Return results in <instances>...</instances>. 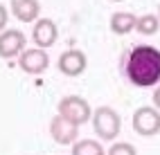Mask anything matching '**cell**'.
Masks as SVG:
<instances>
[{
  "instance_id": "cell-1",
  "label": "cell",
  "mask_w": 160,
  "mask_h": 155,
  "mask_svg": "<svg viewBox=\"0 0 160 155\" xmlns=\"http://www.w3.org/2000/svg\"><path fill=\"white\" fill-rule=\"evenodd\" d=\"M122 72L135 88H153L160 83V49L153 45H135L122 56Z\"/></svg>"
},
{
  "instance_id": "cell-2",
  "label": "cell",
  "mask_w": 160,
  "mask_h": 155,
  "mask_svg": "<svg viewBox=\"0 0 160 155\" xmlns=\"http://www.w3.org/2000/svg\"><path fill=\"white\" fill-rule=\"evenodd\" d=\"M92 128L97 133V137L104 142H113L117 135H120L122 128V119L117 115V110L111 106H99L92 110Z\"/></svg>"
},
{
  "instance_id": "cell-3",
  "label": "cell",
  "mask_w": 160,
  "mask_h": 155,
  "mask_svg": "<svg viewBox=\"0 0 160 155\" xmlns=\"http://www.w3.org/2000/svg\"><path fill=\"white\" fill-rule=\"evenodd\" d=\"M59 115L63 119H68L70 124H74V126H83L86 121H90L92 117V108H90V103L79 97V95H68V97H63L59 101Z\"/></svg>"
},
{
  "instance_id": "cell-4",
  "label": "cell",
  "mask_w": 160,
  "mask_h": 155,
  "mask_svg": "<svg viewBox=\"0 0 160 155\" xmlns=\"http://www.w3.org/2000/svg\"><path fill=\"white\" fill-rule=\"evenodd\" d=\"M133 130L142 137H153L160 133V110L153 106H140L133 112Z\"/></svg>"
},
{
  "instance_id": "cell-5",
  "label": "cell",
  "mask_w": 160,
  "mask_h": 155,
  "mask_svg": "<svg viewBox=\"0 0 160 155\" xmlns=\"http://www.w3.org/2000/svg\"><path fill=\"white\" fill-rule=\"evenodd\" d=\"M18 68L27 74H43L50 68V56L41 47H29L18 54Z\"/></svg>"
},
{
  "instance_id": "cell-6",
  "label": "cell",
  "mask_w": 160,
  "mask_h": 155,
  "mask_svg": "<svg viewBox=\"0 0 160 155\" xmlns=\"http://www.w3.org/2000/svg\"><path fill=\"white\" fill-rule=\"evenodd\" d=\"M57 68H59L61 74H66V77H79V74H83V72H86L88 59H86V54H83L81 49L72 47V49H66V52L59 56Z\"/></svg>"
},
{
  "instance_id": "cell-7",
  "label": "cell",
  "mask_w": 160,
  "mask_h": 155,
  "mask_svg": "<svg viewBox=\"0 0 160 155\" xmlns=\"http://www.w3.org/2000/svg\"><path fill=\"white\" fill-rule=\"evenodd\" d=\"M27 49V38L20 29H2L0 32V59H14Z\"/></svg>"
},
{
  "instance_id": "cell-8",
  "label": "cell",
  "mask_w": 160,
  "mask_h": 155,
  "mask_svg": "<svg viewBox=\"0 0 160 155\" xmlns=\"http://www.w3.org/2000/svg\"><path fill=\"white\" fill-rule=\"evenodd\" d=\"M59 38V29L57 23L50 18H36L34 20V27H32V40L36 43V47L41 49H48L57 43Z\"/></svg>"
},
{
  "instance_id": "cell-9",
  "label": "cell",
  "mask_w": 160,
  "mask_h": 155,
  "mask_svg": "<svg viewBox=\"0 0 160 155\" xmlns=\"http://www.w3.org/2000/svg\"><path fill=\"white\" fill-rule=\"evenodd\" d=\"M50 137L57 144H63V146H66V144H74L77 137H79V126L70 124L61 115H54L50 119Z\"/></svg>"
},
{
  "instance_id": "cell-10",
  "label": "cell",
  "mask_w": 160,
  "mask_h": 155,
  "mask_svg": "<svg viewBox=\"0 0 160 155\" xmlns=\"http://www.w3.org/2000/svg\"><path fill=\"white\" fill-rule=\"evenodd\" d=\"M12 14L20 23H34L41 14V2L38 0H12Z\"/></svg>"
},
{
  "instance_id": "cell-11",
  "label": "cell",
  "mask_w": 160,
  "mask_h": 155,
  "mask_svg": "<svg viewBox=\"0 0 160 155\" xmlns=\"http://www.w3.org/2000/svg\"><path fill=\"white\" fill-rule=\"evenodd\" d=\"M135 20L138 16L131 14V12H115L108 20V25H111V32L117 34V36H124V34H129L135 29Z\"/></svg>"
},
{
  "instance_id": "cell-12",
  "label": "cell",
  "mask_w": 160,
  "mask_h": 155,
  "mask_svg": "<svg viewBox=\"0 0 160 155\" xmlns=\"http://www.w3.org/2000/svg\"><path fill=\"white\" fill-rule=\"evenodd\" d=\"M72 155H106V151L97 139H77L72 144Z\"/></svg>"
},
{
  "instance_id": "cell-13",
  "label": "cell",
  "mask_w": 160,
  "mask_h": 155,
  "mask_svg": "<svg viewBox=\"0 0 160 155\" xmlns=\"http://www.w3.org/2000/svg\"><path fill=\"white\" fill-rule=\"evenodd\" d=\"M160 29V18L156 14H144L135 20V32L142 36H153Z\"/></svg>"
},
{
  "instance_id": "cell-14",
  "label": "cell",
  "mask_w": 160,
  "mask_h": 155,
  "mask_svg": "<svg viewBox=\"0 0 160 155\" xmlns=\"http://www.w3.org/2000/svg\"><path fill=\"white\" fill-rule=\"evenodd\" d=\"M106 155H138V151H135L133 144H129V142H115Z\"/></svg>"
},
{
  "instance_id": "cell-15",
  "label": "cell",
  "mask_w": 160,
  "mask_h": 155,
  "mask_svg": "<svg viewBox=\"0 0 160 155\" xmlns=\"http://www.w3.org/2000/svg\"><path fill=\"white\" fill-rule=\"evenodd\" d=\"M7 20H9V12H7V7L0 2V32L7 27Z\"/></svg>"
},
{
  "instance_id": "cell-16",
  "label": "cell",
  "mask_w": 160,
  "mask_h": 155,
  "mask_svg": "<svg viewBox=\"0 0 160 155\" xmlns=\"http://www.w3.org/2000/svg\"><path fill=\"white\" fill-rule=\"evenodd\" d=\"M151 99H153V108H158V110H160V83L156 86V90H153Z\"/></svg>"
},
{
  "instance_id": "cell-17",
  "label": "cell",
  "mask_w": 160,
  "mask_h": 155,
  "mask_svg": "<svg viewBox=\"0 0 160 155\" xmlns=\"http://www.w3.org/2000/svg\"><path fill=\"white\" fill-rule=\"evenodd\" d=\"M158 18H160V5H158Z\"/></svg>"
},
{
  "instance_id": "cell-18",
  "label": "cell",
  "mask_w": 160,
  "mask_h": 155,
  "mask_svg": "<svg viewBox=\"0 0 160 155\" xmlns=\"http://www.w3.org/2000/svg\"><path fill=\"white\" fill-rule=\"evenodd\" d=\"M113 2H122V0H113Z\"/></svg>"
}]
</instances>
